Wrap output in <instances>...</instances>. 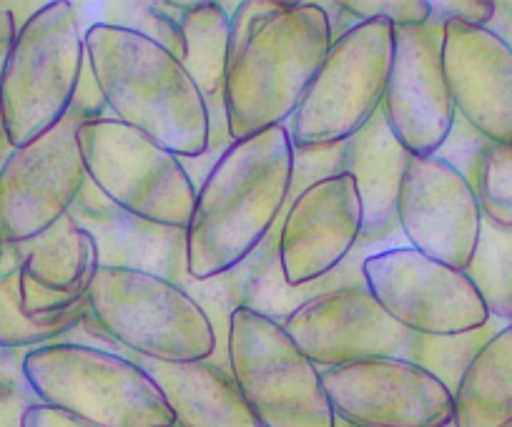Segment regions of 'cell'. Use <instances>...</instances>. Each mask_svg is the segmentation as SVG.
<instances>
[{"label":"cell","mask_w":512,"mask_h":427,"mask_svg":"<svg viewBox=\"0 0 512 427\" xmlns=\"http://www.w3.org/2000/svg\"><path fill=\"white\" fill-rule=\"evenodd\" d=\"M329 46L332 31L319 3H236L224 83L231 139L287 126Z\"/></svg>","instance_id":"obj_1"},{"label":"cell","mask_w":512,"mask_h":427,"mask_svg":"<svg viewBox=\"0 0 512 427\" xmlns=\"http://www.w3.org/2000/svg\"><path fill=\"white\" fill-rule=\"evenodd\" d=\"M294 146L287 126L236 139L196 191L186 269L206 282L244 264L289 204Z\"/></svg>","instance_id":"obj_2"},{"label":"cell","mask_w":512,"mask_h":427,"mask_svg":"<svg viewBox=\"0 0 512 427\" xmlns=\"http://www.w3.org/2000/svg\"><path fill=\"white\" fill-rule=\"evenodd\" d=\"M83 41L111 119L141 131L179 159L204 154L209 109L179 58L149 38L103 23H91Z\"/></svg>","instance_id":"obj_3"},{"label":"cell","mask_w":512,"mask_h":427,"mask_svg":"<svg viewBox=\"0 0 512 427\" xmlns=\"http://www.w3.org/2000/svg\"><path fill=\"white\" fill-rule=\"evenodd\" d=\"M26 380L38 402L88 427H169V405L156 382L131 357L81 342L28 350Z\"/></svg>","instance_id":"obj_4"},{"label":"cell","mask_w":512,"mask_h":427,"mask_svg":"<svg viewBox=\"0 0 512 427\" xmlns=\"http://www.w3.org/2000/svg\"><path fill=\"white\" fill-rule=\"evenodd\" d=\"M86 28L81 6L53 0L18 31L0 76V106L11 149L36 141L71 111L86 66Z\"/></svg>","instance_id":"obj_5"},{"label":"cell","mask_w":512,"mask_h":427,"mask_svg":"<svg viewBox=\"0 0 512 427\" xmlns=\"http://www.w3.org/2000/svg\"><path fill=\"white\" fill-rule=\"evenodd\" d=\"M106 114V101L86 58L66 119L31 144L11 149L0 161V242L36 239L66 217L88 181L78 129L83 121L103 119Z\"/></svg>","instance_id":"obj_6"},{"label":"cell","mask_w":512,"mask_h":427,"mask_svg":"<svg viewBox=\"0 0 512 427\" xmlns=\"http://www.w3.org/2000/svg\"><path fill=\"white\" fill-rule=\"evenodd\" d=\"M88 314L126 357L201 362L216 352L214 327L201 304L156 274L98 267L88 287Z\"/></svg>","instance_id":"obj_7"},{"label":"cell","mask_w":512,"mask_h":427,"mask_svg":"<svg viewBox=\"0 0 512 427\" xmlns=\"http://www.w3.org/2000/svg\"><path fill=\"white\" fill-rule=\"evenodd\" d=\"M395 56V26L362 21L332 41L287 131L294 149H319L352 139L382 109Z\"/></svg>","instance_id":"obj_8"},{"label":"cell","mask_w":512,"mask_h":427,"mask_svg":"<svg viewBox=\"0 0 512 427\" xmlns=\"http://www.w3.org/2000/svg\"><path fill=\"white\" fill-rule=\"evenodd\" d=\"M229 370L262 427H334L322 370L282 325L249 307L231 314Z\"/></svg>","instance_id":"obj_9"},{"label":"cell","mask_w":512,"mask_h":427,"mask_svg":"<svg viewBox=\"0 0 512 427\" xmlns=\"http://www.w3.org/2000/svg\"><path fill=\"white\" fill-rule=\"evenodd\" d=\"M86 176L118 209L161 224L189 227L196 189L176 154L121 121H83L78 129Z\"/></svg>","instance_id":"obj_10"},{"label":"cell","mask_w":512,"mask_h":427,"mask_svg":"<svg viewBox=\"0 0 512 427\" xmlns=\"http://www.w3.org/2000/svg\"><path fill=\"white\" fill-rule=\"evenodd\" d=\"M362 274L374 302L412 335H465L490 319L465 272L412 247L372 252L364 259Z\"/></svg>","instance_id":"obj_11"},{"label":"cell","mask_w":512,"mask_h":427,"mask_svg":"<svg viewBox=\"0 0 512 427\" xmlns=\"http://www.w3.org/2000/svg\"><path fill=\"white\" fill-rule=\"evenodd\" d=\"M334 417L352 427H442L452 422V392L397 357L349 362L322 370Z\"/></svg>","instance_id":"obj_12"},{"label":"cell","mask_w":512,"mask_h":427,"mask_svg":"<svg viewBox=\"0 0 512 427\" xmlns=\"http://www.w3.org/2000/svg\"><path fill=\"white\" fill-rule=\"evenodd\" d=\"M445 23L395 28V56L382 98V116L412 156H435L455 124V106L442 68Z\"/></svg>","instance_id":"obj_13"},{"label":"cell","mask_w":512,"mask_h":427,"mask_svg":"<svg viewBox=\"0 0 512 427\" xmlns=\"http://www.w3.org/2000/svg\"><path fill=\"white\" fill-rule=\"evenodd\" d=\"M407 247L465 272L480 237V204L465 176L440 156H410L397 196Z\"/></svg>","instance_id":"obj_14"},{"label":"cell","mask_w":512,"mask_h":427,"mask_svg":"<svg viewBox=\"0 0 512 427\" xmlns=\"http://www.w3.org/2000/svg\"><path fill=\"white\" fill-rule=\"evenodd\" d=\"M282 327L319 370L379 357L412 362L415 355L417 335L397 325L367 287L324 294L299 307Z\"/></svg>","instance_id":"obj_15"},{"label":"cell","mask_w":512,"mask_h":427,"mask_svg":"<svg viewBox=\"0 0 512 427\" xmlns=\"http://www.w3.org/2000/svg\"><path fill=\"white\" fill-rule=\"evenodd\" d=\"M362 239V201L349 174L307 186L287 204L279 229V264L287 284L317 282L337 269Z\"/></svg>","instance_id":"obj_16"},{"label":"cell","mask_w":512,"mask_h":427,"mask_svg":"<svg viewBox=\"0 0 512 427\" xmlns=\"http://www.w3.org/2000/svg\"><path fill=\"white\" fill-rule=\"evenodd\" d=\"M442 68L455 114L477 134L512 144V51L487 28L447 21Z\"/></svg>","instance_id":"obj_17"},{"label":"cell","mask_w":512,"mask_h":427,"mask_svg":"<svg viewBox=\"0 0 512 427\" xmlns=\"http://www.w3.org/2000/svg\"><path fill=\"white\" fill-rule=\"evenodd\" d=\"M68 214L93 237L101 267L149 272L179 287L194 279L186 269L184 229L161 227L118 209L91 181H86Z\"/></svg>","instance_id":"obj_18"},{"label":"cell","mask_w":512,"mask_h":427,"mask_svg":"<svg viewBox=\"0 0 512 427\" xmlns=\"http://www.w3.org/2000/svg\"><path fill=\"white\" fill-rule=\"evenodd\" d=\"M21 259V304L31 317L68 312L88 302L98 272V249L71 214L21 244H6Z\"/></svg>","instance_id":"obj_19"},{"label":"cell","mask_w":512,"mask_h":427,"mask_svg":"<svg viewBox=\"0 0 512 427\" xmlns=\"http://www.w3.org/2000/svg\"><path fill=\"white\" fill-rule=\"evenodd\" d=\"M342 171L354 179L362 201V247L390 242L400 234L397 224V196H400L402 176H405L407 154L405 146L395 139L382 111L369 119L352 139L344 141Z\"/></svg>","instance_id":"obj_20"},{"label":"cell","mask_w":512,"mask_h":427,"mask_svg":"<svg viewBox=\"0 0 512 427\" xmlns=\"http://www.w3.org/2000/svg\"><path fill=\"white\" fill-rule=\"evenodd\" d=\"M164 395L179 427H262L229 370L201 362H159L131 357Z\"/></svg>","instance_id":"obj_21"},{"label":"cell","mask_w":512,"mask_h":427,"mask_svg":"<svg viewBox=\"0 0 512 427\" xmlns=\"http://www.w3.org/2000/svg\"><path fill=\"white\" fill-rule=\"evenodd\" d=\"M455 427H507L512 422V325L475 355L452 395Z\"/></svg>","instance_id":"obj_22"},{"label":"cell","mask_w":512,"mask_h":427,"mask_svg":"<svg viewBox=\"0 0 512 427\" xmlns=\"http://www.w3.org/2000/svg\"><path fill=\"white\" fill-rule=\"evenodd\" d=\"M88 314V302L68 312L31 317L21 304V259L3 252L0 259V347L36 350L71 335Z\"/></svg>","instance_id":"obj_23"},{"label":"cell","mask_w":512,"mask_h":427,"mask_svg":"<svg viewBox=\"0 0 512 427\" xmlns=\"http://www.w3.org/2000/svg\"><path fill=\"white\" fill-rule=\"evenodd\" d=\"M465 277L480 294L487 314L512 325V229L482 219Z\"/></svg>","instance_id":"obj_24"},{"label":"cell","mask_w":512,"mask_h":427,"mask_svg":"<svg viewBox=\"0 0 512 427\" xmlns=\"http://www.w3.org/2000/svg\"><path fill=\"white\" fill-rule=\"evenodd\" d=\"M462 176L480 204L482 219L512 229V144L487 139Z\"/></svg>","instance_id":"obj_25"},{"label":"cell","mask_w":512,"mask_h":427,"mask_svg":"<svg viewBox=\"0 0 512 427\" xmlns=\"http://www.w3.org/2000/svg\"><path fill=\"white\" fill-rule=\"evenodd\" d=\"M505 322L490 317L487 325H482L480 330L465 332V335H452V337H425L417 335L415 342V355L412 362L420 365L422 370H427L430 375H435L447 390L455 395L457 385H460L462 375L470 367V362L475 360L477 352L492 340L500 330H505Z\"/></svg>","instance_id":"obj_26"},{"label":"cell","mask_w":512,"mask_h":427,"mask_svg":"<svg viewBox=\"0 0 512 427\" xmlns=\"http://www.w3.org/2000/svg\"><path fill=\"white\" fill-rule=\"evenodd\" d=\"M103 26L123 28L136 36H144L149 41L159 43L161 48L181 61L186 53L184 31L179 23V8L176 3H151V0H116V3H103L98 21Z\"/></svg>","instance_id":"obj_27"},{"label":"cell","mask_w":512,"mask_h":427,"mask_svg":"<svg viewBox=\"0 0 512 427\" xmlns=\"http://www.w3.org/2000/svg\"><path fill=\"white\" fill-rule=\"evenodd\" d=\"M344 11L362 21H390L395 28L425 26L432 18L430 0H339Z\"/></svg>","instance_id":"obj_28"},{"label":"cell","mask_w":512,"mask_h":427,"mask_svg":"<svg viewBox=\"0 0 512 427\" xmlns=\"http://www.w3.org/2000/svg\"><path fill=\"white\" fill-rule=\"evenodd\" d=\"M344 144V141H342ZM319 146V149H294V171H292V189H289V201L297 199L307 186L317 184L322 179L344 174V146Z\"/></svg>","instance_id":"obj_29"},{"label":"cell","mask_w":512,"mask_h":427,"mask_svg":"<svg viewBox=\"0 0 512 427\" xmlns=\"http://www.w3.org/2000/svg\"><path fill=\"white\" fill-rule=\"evenodd\" d=\"M495 16V0H440L432 3V18L447 23L460 21L467 26L487 28Z\"/></svg>","instance_id":"obj_30"},{"label":"cell","mask_w":512,"mask_h":427,"mask_svg":"<svg viewBox=\"0 0 512 427\" xmlns=\"http://www.w3.org/2000/svg\"><path fill=\"white\" fill-rule=\"evenodd\" d=\"M38 405L33 390H3L0 392V427H23V417Z\"/></svg>","instance_id":"obj_31"},{"label":"cell","mask_w":512,"mask_h":427,"mask_svg":"<svg viewBox=\"0 0 512 427\" xmlns=\"http://www.w3.org/2000/svg\"><path fill=\"white\" fill-rule=\"evenodd\" d=\"M28 350H8L0 347V392L3 390H31L26 380Z\"/></svg>","instance_id":"obj_32"},{"label":"cell","mask_w":512,"mask_h":427,"mask_svg":"<svg viewBox=\"0 0 512 427\" xmlns=\"http://www.w3.org/2000/svg\"><path fill=\"white\" fill-rule=\"evenodd\" d=\"M23 427H88L83 425L76 417L66 415V412L56 410V407H48L43 402L33 405L31 410L23 417Z\"/></svg>","instance_id":"obj_33"},{"label":"cell","mask_w":512,"mask_h":427,"mask_svg":"<svg viewBox=\"0 0 512 427\" xmlns=\"http://www.w3.org/2000/svg\"><path fill=\"white\" fill-rule=\"evenodd\" d=\"M18 31H21V26H18L16 16L8 11L6 3H0V76H3V68H6L13 46H16Z\"/></svg>","instance_id":"obj_34"},{"label":"cell","mask_w":512,"mask_h":427,"mask_svg":"<svg viewBox=\"0 0 512 427\" xmlns=\"http://www.w3.org/2000/svg\"><path fill=\"white\" fill-rule=\"evenodd\" d=\"M8 151H11V144H8L6 124H3V106H0V156H6Z\"/></svg>","instance_id":"obj_35"},{"label":"cell","mask_w":512,"mask_h":427,"mask_svg":"<svg viewBox=\"0 0 512 427\" xmlns=\"http://www.w3.org/2000/svg\"><path fill=\"white\" fill-rule=\"evenodd\" d=\"M495 11L502 13V16H505L507 21L512 23V0H497V3H495Z\"/></svg>","instance_id":"obj_36"},{"label":"cell","mask_w":512,"mask_h":427,"mask_svg":"<svg viewBox=\"0 0 512 427\" xmlns=\"http://www.w3.org/2000/svg\"><path fill=\"white\" fill-rule=\"evenodd\" d=\"M334 427H352V425H347V422H342V420H337V425Z\"/></svg>","instance_id":"obj_37"},{"label":"cell","mask_w":512,"mask_h":427,"mask_svg":"<svg viewBox=\"0 0 512 427\" xmlns=\"http://www.w3.org/2000/svg\"><path fill=\"white\" fill-rule=\"evenodd\" d=\"M3 252H6V244L0 242V259H3Z\"/></svg>","instance_id":"obj_38"},{"label":"cell","mask_w":512,"mask_h":427,"mask_svg":"<svg viewBox=\"0 0 512 427\" xmlns=\"http://www.w3.org/2000/svg\"><path fill=\"white\" fill-rule=\"evenodd\" d=\"M442 427H455V422H447V425H442Z\"/></svg>","instance_id":"obj_39"},{"label":"cell","mask_w":512,"mask_h":427,"mask_svg":"<svg viewBox=\"0 0 512 427\" xmlns=\"http://www.w3.org/2000/svg\"><path fill=\"white\" fill-rule=\"evenodd\" d=\"M169 427H179V425H176V422H174V425H169Z\"/></svg>","instance_id":"obj_40"},{"label":"cell","mask_w":512,"mask_h":427,"mask_svg":"<svg viewBox=\"0 0 512 427\" xmlns=\"http://www.w3.org/2000/svg\"><path fill=\"white\" fill-rule=\"evenodd\" d=\"M507 427H512V422H510V425H507Z\"/></svg>","instance_id":"obj_41"}]
</instances>
